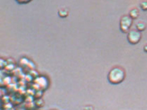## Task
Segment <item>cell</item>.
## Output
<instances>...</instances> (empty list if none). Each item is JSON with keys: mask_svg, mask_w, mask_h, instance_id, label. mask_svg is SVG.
<instances>
[{"mask_svg": "<svg viewBox=\"0 0 147 110\" xmlns=\"http://www.w3.org/2000/svg\"><path fill=\"white\" fill-rule=\"evenodd\" d=\"M146 26L144 23L139 22L136 24V30H137L138 32H143L146 29Z\"/></svg>", "mask_w": 147, "mask_h": 110, "instance_id": "obj_5", "label": "cell"}, {"mask_svg": "<svg viewBox=\"0 0 147 110\" xmlns=\"http://www.w3.org/2000/svg\"><path fill=\"white\" fill-rule=\"evenodd\" d=\"M58 15L61 18H66L68 15V11L66 9H60L58 11Z\"/></svg>", "mask_w": 147, "mask_h": 110, "instance_id": "obj_6", "label": "cell"}, {"mask_svg": "<svg viewBox=\"0 0 147 110\" xmlns=\"http://www.w3.org/2000/svg\"><path fill=\"white\" fill-rule=\"evenodd\" d=\"M133 24V19L129 15L123 16L120 19L119 28L122 32L123 33H129V30L130 28Z\"/></svg>", "mask_w": 147, "mask_h": 110, "instance_id": "obj_2", "label": "cell"}, {"mask_svg": "<svg viewBox=\"0 0 147 110\" xmlns=\"http://www.w3.org/2000/svg\"><path fill=\"white\" fill-rule=\"evenodd\" d=\"M139 15H140V12H139V11H138V9H131L130 11H129V16L132 19H136V18L139 17Z\"/></svg>", "mask_w": 147, "mask_h": 110, "instance_id": "obj_4", "label": "cell"}, {"mask_svg": "<svg viewBox=\"0 0 147 110\" xmlns=\"http://www.w3.org/2000/svg\"><path fill=\"white\" fill-rule=\"evenodd\" d=\"M81 110H94V107L91 106V105H86V106H84V107H83Z\"/></svg>", "mask_w": 147, "mask_h": 110, "instance_id": "obj_10", "label": "cell"}, {"mask_svg": "<svg viewBox=\"0 0 147 110\" xmlns=\"http://www.w3.org/2000/svg\"><path fill=\"white\" fill-rule=\"evenodd\" d=\"M17 2H18V3H20V4H24V3H28V2H30V1H27V2H24V1H23V2H22V1H17Z\"/></svg>", "mask_w": 147, "mask_h": 110, "instance_id": "obj_11", "label": "cell"}, {"mask_svg": "<svg viewBox=\"0 0 147 110\" xmlns=\"http://www.w3.org/2000/svg\"><path fill=\"white\" fill-rule=\"evenodd\" d=\"M141 38L142 36L140 32H138L137 30H132L129 32L127 35V41L131 44H136L140 42Z\"/></svg>", "mask_w": 147, "mask_h": 110, "instance_id": "obj_3", "label": "cell"}, {"mask_svg": "<svg viewBox=\"0 0 147 110\" xmlns=\"http://www.w3.org/2000/svg\"><path fill=\"white\" fill-rule=\"evenodd\" d=\"M13 68H14V65L12 64H7V65L5 66V69L8 71H10L11 70H13Z\"/></svg>", "mask_w": 147, "mask_h": 110, "instance_id": "obj_9", "label": "cell"}, {"mask_svg": "<svg viewBox=\"0 0 147 110\" xmlns=\"http://www.w3.org/2000/svg\"><path fill=\"white\" fill-rule=\"evenodd\" d=\"M144 50L146 51V52H147V46L144 47Z\"/></svg>", "mask_w": 147, "mask_h": 110, "instance_id": "obj_12", "label": "cell"}, {"mask_svg": "<svg viewBox=\"0 0 147 110\" xmlns=\"http://www.w3.org/2000/svg\"><path fill=\"white\" fill-rule=\"evenodd\" d=\"M140 7L143 11H147V2H142L140 3Z\"/></svg>", "mask_w": 147, "mask_h": 110, "instance_id": "obj_8", "label": "cell"}, {"mask_svg": "<svg viewBox=\"0 0 147 110\" xmlns=\"http://www.w3.org/2000/svg\"><path fill=\"white\" fill-rule=\"evenodd\" d=\"M126 74L123 69L120 67H114L109 72L108 74V81L113 85L121 83L125 79Z\"/></svg>", "mask_w": 147, "mask_h": 110, "instance_id": "obj_1", "label": "cell"}, {"mask_svg": "<svg viewBox=\"0 0 147 110\" xmlns=\"http://www.w3.org/2000/svg\"><path fill=\"white\" fill-rule=\"evenodd\" d=\"M6 65H7L6 60H5L2 59V58H0V70H1V69L5 68Z\"/></svg>", "mask_w": 147, "mask_h": 110, "instance_id": "obj_7", "label": "cell"}]
</instances>
